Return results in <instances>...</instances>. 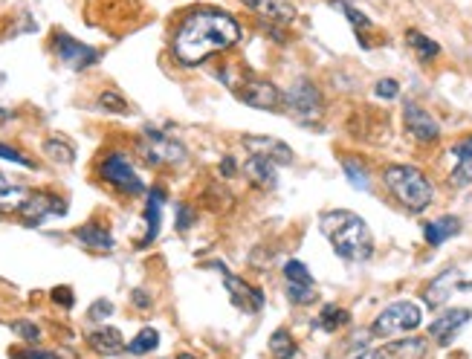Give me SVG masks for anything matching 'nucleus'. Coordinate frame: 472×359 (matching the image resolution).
Segmentation results:
<instances>
[{"instance_id": "obj_29", "label": "nucleus", "mask_w": 472, "mask_h": 359, "mask_svg": "<svg viewBox=\"0 0 472 359\" xmlns=\"http://www.w3.org/2000/svg\"><path fill=\"white\" fill-rule=\"evenodd\" d=\"M44 154L50 157L53 162H58V165H70L76 159V148L70 145V139H64V136H50L44 142Z\"/></svg>"}, {"instance_id": "obj_40", "label": "nucleus", "mask_w": 472, "mask_h": 359, "mask_svg": "<svg viewBox=\"0 0 472 359\" xmlns=\"http://www.w3.org/2000/svg\"><path fill=\"white\" fill-rule=\"evenodd\" d=\"M131 301H133V307L136 310H151V296L145 293V290H139V287H136V290H131Z\"/></svg>"}, {"instance_id": "obj_22", "label": "nucleus", "mask_w": 472, "mask_h": 359, "mask_svg": "<svg viewBox=\"0 0 472 359\" xmlns=\"http://www.w3.org/2000/svg\"><path fill=\"white\" fill-rule=\"evenodd\" d=\"M461 232V218H455V214H443V218L432 221L423 226V237H426V244L429 247H440L446 244L450 237H455Z\"/></svg>"}, {"instance_id": "obj_39", "label": "nucleus", "mask_w": 472, "mask_h": 359, "mask_svg": "<svg viewBox=\"0 0 472 359\" xmlns=\"http://www.w3.org/2000/svg\"><path fill=\"white\" fill-rule=\"evenodd\" d=\"M12 359H58L50 351H41V348H18L12 351Z\"/></svg>"}, {"instance_id": "obj_9", "label": "nucleus", "mask_w": 472, "mask_h": 359, "mask_svg": "<svg viewBox=\"0 0 472 359\" xmlns=\"http://www.w3.org/2000/svg\"><path fill=\"white\" fill-rule=\"evenodd\" d=\"M209 267L218 270L223 275V287H226L229 299L238 304L241 310H247V313H258V310H264V293L258 290V287H252V284H247L244 278H238L235 273H229V267L223 264V261H211Z\"/></svg>"}, {"instance_id": "obj_26", "label": "nucleus", "mask_w": 472, "mask_h": 359, "mask_svg": "<svg viewBox=\"0 0 472 359\" xmlns=\"http://www.w3.org/2000/svg\"><path fill=\"white\" fill-rule=\"evenodd\" d=\"M336 4L342 6V12H345V18L350 20V27H353V32H357V38H360V44L365 46H371V41H368V32H374V23H371V18L368 15H362L360 9H353L350 4H345V0H336Z\"/></svg>"}, {"instance_id": "obj_45", "label": "nucleus", "mask_w": 472, "mask_h": 359, "mask_svg": "<svg viewBox=\"0 0 472 359\" xmlns=\"http://www.w3.org/2000/svg\"><path fill=\"white\" fill-rule=\"evenodd\" d=\"M6 116H9V113H6V110H4V107H0V119H6Z\"/></svg>"}, {"instance_id": "obj_1", "label": "nucleus", "mask_w": 472, "mask_h": 359, "mask_svg": "<svg viewBox=\"0 0 472 359\" xmlns=\"http://www.w3.org/2000/svg\"><path fill=\"white\" fill-rule=\"evenodd\" d=\"M238 41H241V23L229 12L197 9L180 23V30L174 35V56L177 61L195 67L215 53L229 50Z\"/></svg>"}, {"instance_id": "obj_20", "label": "nucleus", "mask_w": 472, "mask_h": 359, "mask_svg": "<svg viewBox=\"0 0 472 359\" xmlns=\"http://www.w3.org/2000/svg\"><path fill=\"white\" fill-rule=\"evenodd\" d=\"M87 345L102 353V356H116V353H122L128 351L125 339H122V333L116 330V327H99V330H90L87 333Z\"/></svg>"}, {"instance_id": "obj_42", "label": "nucleus", "mask_w": 472, "mask_h": 359, "mask_svg": "<svg viewBox=\"0 0 472 359\" xmlns=\"http://www.w3.org/2000/svg\"><path fill=\"white\" fill-rule=\"evenodd\" d=\"M221 174H223L226 180H232L235 174H238V165H235L232 157H223V159H221Z\"/></svg>"}, {"instance_id": "obj_13", "label": "nucleus", "mask_w": 472, "mask_h": 359, "mask_svg": "<svg viewBox=\"0 0 472 359\" xmlns=\"http://www.w3.org/2000/svg\"><path fill=\"white\" fill-rule=\"evenodd\" d=\"M472 319V310L466 307H452V310H443V313L429 325V337L440 345V348H450L455 342V337L464 330V325Z\"/></svg>"}, {"instance_id": "obj_30", "label": "nucleus", "mask_w": 472, "mask_h": 359, "mask_svg": "<svg viewBox=\"0 0 472 359\" xmlns=\"http://www.w3.org/2000/svg\"><path fill=\"white\" fill-rule=\"evenodd\" d=\"M342 171H345V177H348V183L357 188V191H368L371 188V174H368V169L357 159V157H345L342 159Z\"/></svg>"}, {"instance_id": "obj_35", "label": "nucleus", "mask_w": 472, "mask_h": 359, "mask_svg": "<svg viewBox=\"0 0 472 359\" xmlns=\"http://www.w3.org/2000/svg\"><path fill=\"white\" fill-rule=\"evenodd\" d=\"M195 218H197L195 209L185 206V203H180V206H177V232H188V229H192V223H195Z\"/></svg>"}, {"instance_id": "obj_43", "label": "nucleus", "mask_w": 472, "mask_h": 359, "mask_svg": "<svg viewBox=\"0 0 472 359\" xmlns=\"http://www.w3.org/2000/svg\"><path fill=\"white\" fill-rule=\"evenodd\" d=\"M350 359H383L380 351H360L357 356H350Z\"/></svg>"}, {"instance_id": "obj_21", "label": "nucleus", "mask_w": 472, "mask_h": 359, "mask_svg": "<svg viewBox=\"0 0 472 359\" xmlns=\"http://www.w3.org/2000/svg\"><path fill=\"white\" fill-rule=\"evenodd\" d=\"M244 171H247V177H249L258 188H275V185H278L275 162H273V159H267V157L249 154V159L244 162Z\"/></svg>"}, {"instance_id": "obj_27", "label": "nucleus", "mask_w": 472, "mask_h": 359, "mask_svg": "<svg viewBox=\"0 0 472 359\" xmlns=\"http://www.w3.org/2000/svg\"><path fill=\"white\" fill-rule=\"evenodd\" d=\"M406 44L412 46L414 56H417L420 61H432V58L440 56V44L432 41V38H426V35L417 32V30H409V32H406Z\"/></svg>"}, {"instance_id": "obj_11", "label": "nucleus", "mask_w": 472, "mask_h": 359, "mask_svg": "<svg viewBox=\"0 0 472 359\" xmlns=\"http://www.w3.org/2000/svg\"><path fill=\"white\" fill-rule=\"evenodd\" d=\"M403 122H406V131L414 142H420V145H432V142L440 139V125L438 119L426 110L420 107L417 102H406L403 105Z\"/></svg>"}, {"instance_id": "obj_4", "label": "nucleus", "mask_w": 472, "mask_h": 359, "mask_svg": "<svg viewBox=\"0 0 472 359\" xmlns=\"http://www.w3.org/2000/svg\"><path fill=\"white\" fill-rule=\"evenodd\" d=\"M420 325H423V310L409 299H400V301H391L383 313L374 319L371 337H376V339L409 337V333L417 330Z\"/></svg>"}, {"instance_id": "obj_6", "label": "nucleus", "mask_w": 472, "mask_h": 359, "mask_svg": "<svg viewBox=\"0 0 472 359\" xmlns=\"http://www.w3.org/2000/svg\"><path fill=\"white\" fill-rule=\"evenodd\" d=\"M139 154L145 157V162L151 165H169V169H180L188 162V151L180 139L165 136L154 128H145L143 139H139Z\"/></svg>"}, {"instance_id": "obj_12", "label": "nucleus", "mask_w": 472, "mask_h": 359, "mask_svg": "<svg viewBox=\"0 0 472 359\" xmlns=\"http://www.w3.org/2000/svg\"><path fill=\"white\" fill-rule=\"evenodd\" d=\"M53 46H55V56L70 70H76V73H81V70H87V67H93L99 61V53L93 50V46L76 41L73 35H67V32H55L53 35Z\"/></svg>"}, {"instance_id": "obj_14", "label": "nucleus", "mask_w": 472, "mask_h": 359, "mask_svg": "<svg viewBox=\"0 0 472 359\" xmlns=\"http://www.w3.org/2000/svg\"><path fill=\"white\" fill-rule=\"evenodd\" d=\"M20 218L27 226H38L44 223L46 218H55V214H64L67 211V203L61 197H53V195H44V191H38V195H29L27 203H23L20 209Z\"/></svg>"}, {"instance_id": "obj_19", "label": "nucleus", "mask_w": 472, "mask_h": 359, "mask_svg": "<svg viewBox=\"0 0 472 359\" xmlns=\"http://www.w3.org/2000/svg\"><path fill=\"white\" fill-rule=\"evenodd\" d=\"M452 157H455V169L450 174V183L452 188H466L472 183V136L458 142L452 148Z\"/></svg>"}, {"instance_id": "obj_24", "label": "nucleus", "mask_w": 472, "mask_h": 359, "mask_svg": "<svg viewBox=\"0 0 472 359\" xmlns=\"http://www.w3.org/2000/svg\"><path fill=\"white\" fill-rule=\"evenodd\" d=\"M32 191L23 185V183H15L9 180L6 174H0V211H18Z\"/></svg>"}, {"instance_id": "obj_44", "label": "nucleus", "mask_w": 472, "mask_h": 359, "mask_svg": "<svg viewBox=\"0 0 472 359\" xmlns=\"http://www.w3.org/2000/svg\"><path fill=\"white\" fill-rule=\"evenodd\" d=\"M174 359H197V356H192V353H177Z\"/></svg>"}, {"instance_id": "obj_38", "label": "nucleus", "mask_w": 472, "mask_h": 359, "mask_svg": "<svg viewBox=\"0 0 472 359\" xmlns=\"http://www.w3.org/2000/svg\"><path fill=\"white\" fill-rule=\"evenodd\" d=\"M374 93L380 96V99H397V96H400V84L394 79H380V81H376V87H374Z\"/></svg>"}, {"instance_id": "obj_8", "label": "nucleus", "mask_w": 472, "mask_h": 359, "mask_svg": "<svg viewBox=\"0 0 472 359\" xmlns=\"http://www.w3.org/2000/svg\"><path fill=\"white\" fill-rule=\"evenodd\" d=\"M99 174H102V180H107L113 188H119L122 195H145V191H148L145 183H143V177L133 171L131 159H128L125 154H119V151L107 154V157L99 162Z\"/></svg>"}, {"instance_id": "obj_17", "label": "nucleus", "mask_w": 472, "mask_h": 359, "mask_svg": "<svg viewBox=\"0 0 472 359\" xmlns=\"http://www.w3.org/2000/svg\"><path fill=\"white\" fill-rule=\"evenodd\" d=\"M455 287H472V284H464L461 281V273L455 270V267H450V270H443L438 278H432V284L426 287V304L429 307H438V304H443V301H450V296H452V290Z\"/></svg>"}, {"instance_id": "obj_31", "label": "nucleus", "mask_w": 472, "mask_h": 359, "mask_svg": "<svg viewBox=\"0 0 472 359\" xmlns=\"http://www.w3.org/2000/svg\"><path fill=\"white\" fill-rule=\"evenodd\" d=\"M350 322V313L348 310H342L339 304H324L322 307V313H319V327L324 330V333H334V330H339V327H345Z\"/></svg>"}, {"instance_id": "obj_25", "label": "nucleus", "mask_w": 472, "mask_h": 359, "mask_svg": "<svg viewBox=\"0 0 472 359\" xmlns=\"http://www.w3.org/2000/svg\"><path fill=\"white\" fill-rule=\"evenodd\" d=\"M76 241L90 247V249H99V252H107L113 249V235L102 226V223H84L76 229Z\"/></svg>"}, {"instance_id": "obj_2", "label": "nucleus", "mask_w": 472, "mask_h": 359, "mask_svg": "<svg viewBox=\"0 0 472 359\" xmlns=\"http://www.w3.org/2000/svg\"><path fill=\"white\" fill-rule=\"evenodd\" d=\"M319 229L342 261L360 264V261H368L374 255V235H371L368 223L360 218V214H353L348 209L322 211Z\"/></svg>"}, {"instance_id": "obj_15", "label": "nucleus", "mask_w": 472, "mask_h": 359, "mask_svg": "<svg viewBox=\"0 0 472 359\" xmlns=\"http://www.w3.org/2000/svg\"><path fill=\"white\" fill-rule=\"evenodd\" d=\"M244 148L249 154L273 159L275 165H293V159H296L293 148L287 145L284 139H278V136H244Z\"/></svg>"}, {"instance_id": "obj_41", "label": "nucleus", "mask_w": 472, "mask_h": 359, "mask_svg": "<svg viewBox=\"0 0 472 359\" xmlns=\"http://www.w3.org/2000/svg\"><path fill=\"white\" fill-rule=\"evenodd\" d=\"M53 301L61 307H73V290L70 287H55L53 290Z\"/></svg>"}, {"instance_id": "obj_28", "label": "nucleus", "mask_w": 472, "mask_h": 359, "mask_svg": "<svg viewBox=\"0 0 472 359\" xmlns=\"http://www.w3.org/2000/svg\"><path fill=\"white\" fill-rule=\"evenodd\" d=\"M296 353H299V348H296L293 333L284 330V327H278L273 337H270V356H273V359H293Z\"/></svg>"}, {"instance_id": "obj_7", "label": "nucleus", "mask_w": 472, "mask_h": 359, "mask_svg": "<svg viewBox=\"0 0 472 359\" xmlns=\"http://www.w3.org/2000/svg\"><path fill=\"white\" fill-rule=\"evenodd\" d=\"M229 87L249 107H258V110H281L284 107V93L267 79L241 76V81H229Z\"/></svg>"}, {"instance_id": "obj_33", "label": "nucleus", "mask_w": 472, "mask_h": 359, "mask_svg": "<svg viewBox=\"0 0 472 359\" xmlns=\"http://www.w3.org/2000/svg\"><path fill=\"white\" fill-rule=\"evenodd\" d=\"M99 107L107 110V113H128V102L116 90H105L99 96Z\"/></svg>"}, {"instance_id": "obj_23", "label": "nucleus", "mask_w": 472, "mask_h": 359, "mask_svg": "<svg viewBox=\"0 0 472 359\" xmlns=\"http://www.w3.org/2000/svg\"><path fill=\"white\" fill-rule=\"evenodd\" d=\"M162 200L165 191L162 188H151L148 191V206H145V237L143 244H154L159 235V223H162Z\"/></svg>"}, {"instance_id": "obj_10", "label": "nucleus", "mask_w": 472, "mask_h": 359, "mask_svg": "<svg viewBox=\"0 0 472 359\" xmlns=\"http://www.w3.org/2000/svg\"><path fill=\"white\" fill-rule=\"evenodd\" d=\"M284 284H287V299L293 304H313L316 299V281L308 270V264L299 258H290L284 264Z\"/></svg>"}, {"instance_id": "obj_34", "label": "nucleus", "mask_w": 472, "mask_h": 359, "mask_svg": "<svg viewBox=\"0 0 472 359\" xmlns=\"http://www.w3.org/2000/svg\"><path fill=\"white\" fill-rule=\"evenodd\" d=\"M12 330L18 333L23 342H38V339H41V327H38L35 322H27V319H15V322H12Z\"/></svg>"}, {"instance_id": "obj_5", "label": "nucleus", "mask_w": 472, "mask_h": 359, "mask_svg": "<svg viewBox=\"0 0 472 359\" xmlns=\"http://www.w3.org/2000/svg\"><path fill=\"white\" fill-rule=\"evenodd\" d=\"M284 107L299 125H319L324 116L322 93L310 79H296L284 93Z\"/></svg>"}, {"instance_id": "obj_32", "label": "nucleus", "mask_w": 472, "mask_h": 359, "mask_svg": "<svg viewBox=\"0 0 472 359\" xmlns=\"http://www.w3.org/2000/svg\"><path fill=\"white\" fill-rule=\"evenodd\" d=\"M157 345H159V333H157L154 327H143V330H139L136 337L128 342V353H133V356H145V353H151Z\"/></svg>"}, {"instance_id": "obj_37", "label": "nucleus", "mask_w": 472, "mask_h": 359, "mask_svg": "<svg viewBox=\"0 0 472 359\" xmlns=\"http://www.w3.org/2000/svg\"><path fill=\"white\" fill-rule=\"evenodd\" d=\"M110 313H113V304H110L107 299H99L96 304L87 310V319H90V322H102V319H107Z\"/></svg>"}, {"instance_id": "obj_18", "label": "nucleus", "mask_w": 472, "mask_h": 359, "mask_svg": "<svg viewBox=\"0 0 472 359\" xmlns=\"http://www.w3.org/2000/svg\"><path fill=\"white\" fill-rule=\"evenodd\" d=\"M380 351L383 359H426V339L420 337H400L394 342H386Z\"/></svg>"}, {"instance_id": "obj_16", "label": "nucleus", "mask_w": 472, "mask_h": 359, "mask_svg": "<svg viewBox=\"0 0 472 359\" xmlns=\"http://www.w3.org/2000/svg\"><path fill=\"white\" fill-rule=\"evenodd\" d=\"M247 9H252L258 18H264L267 23H290L296 20V6L287 0H241Z\"/></svg>"}, {"instance_id": "obj_3", "label": "nucleus", "mask_w": 472, "mask_h": 359, "mask_svg": "<svg viewBox=\"0 0 472 359\" xmlns=\"http://www.w3.org/2000/svg\"><path fill=\"white\" fill-rule=\"evenodd\" d=\"M383 185L388 188V195L414 214L426 211L435 200V185L432 180L423 174L414 165H406V162H391L386 165L383 171Z\"/></svg>"}, {"instance_id": "obj_36", "label": "nucleus", "mask_w": 472, "mask_h": 359, "mask_svg": "<svg viewBox=\"0 0 472 359\" xmlns=\"http://www.w3.org/2000/svg\"><path fill=\"white\" fill-rule=\"evenodd\" d=\"M0 159H9V162H18L23 169H35V162L29 157H23L18 148H9V145H0Z\"/></svg>"}]
</instances>
